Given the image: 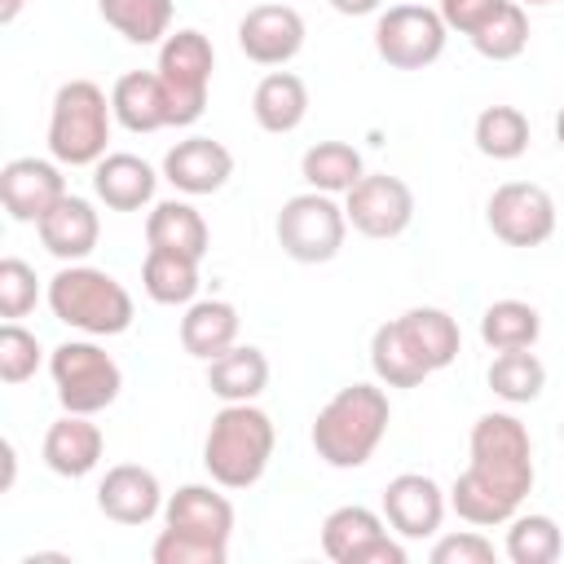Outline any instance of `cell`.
I'll return each mask as SVG.
<instances>
[{
  "instance_id": "obj_25",
  "label": "cell",
  "mask_w": 564,
  "mask_h": 564,
  "mask_svg": "<svg viewBox=\"0 0 564 564\" xmlns=\"http://www.w3.org/2000/svg\"><path fill=\"white\" fill-rule=\"evenodd\" d=\"M251 115L273 137L295 132L308 119V84L295 70H269L251 93Z\"/></svg>"
},
{
  "instance_id": "obj_44",
  "label": "cell",
  "mask_w": 564,
  "mask_h": 564,
  "mask_svg": "<svg viewBox=\"0 0 564 564\" xmlns=\"http://www.w3.org/2000/svg\"><path fill=\"white\" fill-rule=\"evenodd\" d=\"M26 9V0H0V22H13Z\"/></svg>"
},
{
  "instance_id": "obj_43",
  "label": "cell",
  "mask_w": 564,
  "mask_h": 564,
  "mask_svg": "<svg viewBox=\"0 0 564 564\" xmlns=\"http://www.w3.org/2000/svg\"><path fill=\"white\" fill-rule=\"evenodd\" d=\"M0 449H4V480H0V489L9 494L13 489V476H18V449H13V441H4Z\"/></svg>"
},
{
  "instance_id": "obj_29",
  "label": "cell",
  "mask_w": 564,
  "mask_h": 564,
  "mask_svg": "<svg viewBox=\"0 0 564 564\" xmlns=\"http://www.w3.org/2000/svg\"><path fill=\"white\" fill-rule=\"evenodd\" d=\"M300 176H304L308 189L348 194L366 176V163H361V150L348 145V141H317L300 154Z\"/></svg>"
},
{
  "instance_id": "obj_21",
  "label": "cell",
  "mask_w": 564,
  "mask_h": 564,
  "mask_svg": "<svg viewBox=\"0 0 564 564\" xmlns=\"http://www.w3.org/2000/svg\"><path fill=\"white\" fill-rule=\"evenodd\" d=\"M154 185L159 172L128 150H110L106 159L93 163V194L110 207V212H141L154 203Z\"/></svg>"
},
{
  "instance_id": "obj_22",
  "label": "cell",
  "mask_w": 564,
  "mask_h": 564,
  "mask_svg": "<svg viewBox=\"0 0 564 564\" xmlns=\"http://www.w3.org/2000/svg\"><path fill=\"white\" fill-rule=\"evenodd\" d=\"M110 110H115L119 128L141 132V137L159 132V128H172V106H167L159 70H123L110 88Z\"/></svg>"
},
{
  "instance_id": "obj_37",
  "label": "cell",
  "mask_w": 564,
  "mask_h": 564,
  "mask_svg": "<svg viewBox=\"0 0 564 564\" xmlns=\"http://www.w3.org/2000/svg\"><path fill=\"white\" fill-rule=\"evenodd\" d=\"M44 366V348L35 339V330H26L22 322H4L0 326V379L9 388L35 379V370Z\"/></svg>"
},
{
  "instance_id": "obj_28",
  "label": "cell",
  "mask_w": 564,
  "mask_h": 564,
  "mask_svg": "<svg viewBox=\"0 0 564 564\" xmlns=\"http://www.w3.org/2000/svg\"><path fill=\"white\" fill-rule=\"evenodd\" d=\"M141 286L154 304L163 308H185L198 300V260L167 251V247H150L145 264H141Z\"/></svg>"
},
{
  "instance_id": "obj_23",
  "label": "cell",
  "mask_w": 564,
  "mask_h": 564,
  "mask_svg": "<svg viewBox=\"0 0 564 564\" xmlns=\"http://www.w3.org/2000/svg\"><path fill=\"white\" fill-rule=\"evenodd\" d=\"M238 330H242V317L229 300H194L185 304V317H181V348L198 361H212L238 344Z\"/></svg>"
},
{
  "instance_id": "obj_10",
  "label": "cell",
  "mask_w": 564,
  "mask_h": 564,
  "mask_svg": "<svg viewBox=\"0 0 564 564\" xmlns=\"http://www.w3.org/2000/svg\"><path fill=\"white\" fill-rule=\"evenodd\" d=\"M322 551L335 564H405V538L361 502H344L322 520Z\"/></svg>"
},
{
  "instance_id": "obj_11",
  "label": "cell",
  "mask_w": 564,
  "mask_h": 564,
  "mask_svg": "<svg viewBox=\"0 0 564 564\" xmlns=\"http://www.w3.org/2000/svg\"><path fill=\"white\" fill-rule=\"evenodd\" d=\"M485 225L507 247H542L555 234V198L538 181H502L485 203Z\"/></svg>"
},
{
  "instance_id": "obj_9",
  "label": "cell",
  "mask_w": 564,
  "mask_h": 564,
  "mask_svg": "<svg viewBox=\"0 0 564 564\" xmlns=\"http://www.w3.org/2000/svg\"><path fill=\"white\" fill-rule=\"evenodd\" d=\"M445 40H449V26L423 0L379 9V18H375V53L392 70H423V66L441 62Z\"/></svg>"
},
{
  "instance_id": "obj_36",
  "label": "cell",
  "mask_w": 564,
  "mask_h": 564,
  "mask_svg": "<svg viewBox=\"0 0 564 564\" xmlns=\"http://www.w3.org/2000/svg\"><path fill=\"white\" fill-rule=\"evenodd\" d=\"M471 48L485 57V62H516L524 48H529V13L520 0H507L476 35H471Z\"/></svg>"
},
{
  "instance_id": "obj_39",
  "label": "cell",
  "mask_w": 564,
  "mask_h": 564,
  "mask_svg": "<svg viewBox=\"0 0 564 564\" xmlns=\"http://www.w3.org/2000/svg\"><path fill=\"white\" fill-rule=\"evenodd\" d=\"M150 560L154 564H225L229 560V546H212V542L185 538L176 529H159V538L150 546Z\"/></svg>"
},
{
  "instance_id": "obj_15",
  "label": "cell",
  "mask_w": 564,
  "mask_h": 564,
  "mask_svg": "<svg viewBox=\"0 0 564 564\" xmlns=\"http://www.w3.org/2000/svg\"><path fill=\"white\" fill-rule=\"evenodd\" d=\"M304 18L295 4L286 0H269L247 9V18L238 22V48L247 53V62L256 66H286L291 57H300L304 48Z\"/></svg>"
},
{
  "instance_id": "obj_31",
  "label": "cell",
  "mask_w": 564,
  "mask_h": 564,
  "mask_svg": "<svg viewBox=\"0 0 564 564\" xmlns=\"http://www.w3.org/2000/svg\"><path fill=\"white\" fill-rule=\"evenodd\" d=\"M370 370H375V379L383 388H419L432 375L423 366V357L410 348V339L401 335L397 317L375 326V335H370Z\"/></svg>"
},
{
  "instance_id": "obj_33",
  "label": "cell",
  "mask_w": 564,
  "mask_h": 564,
  "mask_svg": "<svg viewBox=\"0 0 564 564\" xmlns=\"http://www.w3.org/2000/svg\"><path fill=\"white\" fill-rule=\"evenodd\" d=\"M542 335V313L529 300H494L480 313V339L494 352H511V348H533Z\"/></svg>"
},
{
  "instance_id": "obj_34",
  "label": "cell",
  "mask_w": 564,
  "mask_h": 564,
  "mask_svg": "<svg viewBox=\"0 0 564 564\" xmlns=\"http://www.w3.org/2000/svg\"><path fill=\"white\" fill-rule=\"evenodd\" d=\"M489 392L498 397V401H507V405H529V401H538L542 397V388H546V366L538 361V352L533 348H511V352H498L494 361H489Z\"/></svg>"
},
{
  "instance_id": "obj_27",
  "label": "cell",
  "mask_w": 564,
  "mask_h": 564,
  "mask_svg": "<svg viewBox=\"0 0 564 564\" xmlns=\"http://www.w3.org/2000/svg\"><path fill=\"white\" fill-rule=\"evenodd\" d=\"M207 388L212 397H220V405L256 401L269 388V357L256 344H234L229 352L207 361Z\"/></svg>"
},
{
  "instance_id": "obj_40",
  "label": "cell",
  "mask_w": 564,
  "mask_h": 564,
  "mask_svg": "<svg viewBox=\"0 0 564 564\" xmlns=\"http://www.w3.org/2000/svg\"><path fill=\"white\" fill-rule=\"evenodd\" d=\"M494 542L471 524V529H458V533H445L432 542L427 560L432 564H494Z\"/></svg>"
},
{
  "instance_id": "obj_35",
  "label": "cell",
  "mask_w": 564,
  "mask_h": 564,
  "mask_svg": "<svg viewBox=\"0 0 564 564\" xmlns=\"http://www.w3.org/2000/svg\"><path fill=\"white\" fill-rule=\"evenodd\" d=\"M511 564H555L564 551V533L551 516L542 511H516L507 520V542H502Z\"/></svg>"
},
{
  "instance_id": "obj_46",
  "label": "cell",
  "mask_w": 564,
  "mask_h": 564,
  "mask_svg": "<svg viewBox=\"0 0 564 564\" xmlns=\"http://www.w3.org/2000/svg\"><path fill=\"white\" fill-rule=\"evenodd\" d=\"M520 4H551V0H520Z\"/></svg>"
},
{
  "instance_id": "obj_12",
  "label": "cell",
  "mask_w": 564,
  "mask_h": 564,
  "mask_svg": "<svg viewBox=\"0 0 564 564\" xmlns=\"http://www.w3.org/2000/svg\"><path fill=\"white\" fill-rule=\"evenodd\" d=\"M344 216L361 238L388 242L401 238L414 220V189L401 176L388 172H366L348 194H344Z\"/></svg>"
},
{
  "instance_id": "obj_32",
  "label": "cell",
  "mask_w": 564,
  "mask_h": 564,
  "mask_svg": "<svg viewBox=\"0 0 564 564\" xmlns=\"http://www.w3.org/2000/svg\"><path fill=\"white\" fill-rule=\"evenodd\" d=\"M471 141L485 159L511 163L529 150V115L520 106H485L471 123Z\"/></svg>"
},
{
  "instance_id": "obj_4",
  "label": "cell",
  "mask_w": 564,
  "mask_h": 564,
  "mask_svg": "<svg viewBox=\"0 0 564 564\" xmlns=\"http://www.w3.org/2000/svg\"><path fill=\"white\" fill-rule=\"evenodd\" d=\"M278 432L256 401H229L212 414L203 436V467L220 489H251L273 458Z\"/></svg>"
},
{
  "instance_id": "obj_16",
  "label": "cell",
  "mask_w": 564,
  "mask_h": 564,
  "mask_svg": "<svg viewBox=\"0 0 564 564\" xmlns=\"http://www.w3.org/2000/svg\"><path fill=\"white\" fill-rule=\"evenodd\" d=\"M234 502L220 494V485H181L176 494H167L163 502V529H176L185 538L212 542V546H229L234 538Z\"/></svg>"
},
{
  "instance_id": "obj_7",
  "label": "cell",
  "mask_w": 564,
  "mask_h": 564,
  "mask_svg": "<svg viewBox=\"0 0 564 564\" xmlns=\"http://www.w3.org/2000/svg\"><path fill=\"white\" fill-rule=\"evenodd\" d=\"M167 106H172V128H189L203 119L207 110V93H212V70H216V48L203 31L181 26L159 44V62H154Z\"/></svg>"
},
{
  "instance_id": "obj_26",
  "label": "cell",
  "mask_w": 564,
  "mask_h": 564,
  "mask_svg": "<svg viewBox=\"0 0 564 564\" xmlns=\"http://www.w3.org/2000/svg\"><path fill=\"white\" fill-rule=\"evenodd\" d=\"M145 242L203 260L207 247H212V229H207V220H203V212H198L194 203H185V198H163V203H154L150 216H145Z\"/></svg>"
},
{
  "instance_id": "obj_30",
  "label": "cell",
  "mask_w": 564,
  "mask_h": 564,
  "mask_svg": "<svg viewBox=\"0 0 564 564\" xmlns=\"http://www.w3.org/2000/svg\"><path fill=\"white\" fill-rule=\"evenodd\" d=\"M101 22L128 44H163L172 35V0H97Z\"/></svg>"
},
{
  "instance_id": "obj_42",
  "label": "cell",
  "mask_w": 564,
  "mask_h": 564,
  "mask_svg": "<svg viewBox=\"0 0 564 564\" xmlns=\"http://www.w3.org/2000/svg\"><path fill=\"white\" fill-rule=\"evenodd\" d=\"M335 13H344V18H366V13H379L383 9V0H326Z\"/></svg>"
},
{
  "instance_id": "obj_8",
  "label": "cell",
  "mask_w": 564,
  "mask_h": 564,
  "mask_svg": "<svg viewBox=\"0 0 564 564\" xmlns=\"http://www.w3.org/2000/svg\"><path fill=\"white\" fill-rule=\"evenodd\" d=\"M273 234H278V247H282L295 264H326V260H335V256L344 251L348 216H344V207L335 203V194L304 189V194H291V198L278 207Z\"/></svg>"
},
{
  "instance_id": "obj_20",
  "label": "cell",
  "mask_w": 564,
  "mask_h": 564,
  "mask_svg": "<svg viewBox=\"0 0 564 564\" xmlns=\"http://www.w3.org/2000/svg\"><path fill=\"white\" fill-rule=\"evenodd\" d=\"M35 234H40V247H44L53 260L79 264V260H88V256L97 251L101 220H97V207H93L88 198L66 194V198L35 225Z\"/></svg>"
},
{
  "instance_id": "obj_3",
  "label": "cell",
  "mask_w": 564,
  "mask_h": 564,
  "mask_svg": "<svg viewBox=\"0 0 564 564\" xmlns=\"http://www.w3.org/2000/svg\"><path fill=\"white\" fill-rule=\"evenodd\" d=\"M44 300H48V313L62 326H70L79 335H93V339L123 335L132 326V317H137V304H132L128 286L115 273H106V269H97L88 260L62 264L48 278Z\"/></svg>"
},
{
  "instance_id": "obj_38",
  "label": "cell",
  "mask_w": 564,
  "mask_h": 564,
  "mask_svg": "<svg viewBox=\"0 0 564 564\" xmlns=\"http://www.w3.org/2000/svg\"><path fill=\"white\" fill-rule=\"evenodd\" d=\"M35 304H40V278H35V269L26 260H18V256H4L0 260V317L4 322H18Z\"/></svg>"
},
{
  "instance_id": "obj_24",
  "label": "cell",
  "mask_w": 564,
  "mask_h": 564,
  "mask_svg": "<svg viewBox=\"0 0 564 564\" xmlns=\"http://www.w3.org/2000/svg\"><path fill=\"white\" fill-rule=\"evenodd\" d=\"M397 326H401V335L410 339V348L423 357V366H427L432 375L445 370V366H454L458 352H463V330H458V322H454L445 308H436V304H414V308H405V313L397 317Z\"/></svg>"
},
{
  "instance_id": "obj_45",
  "label": "cell",
  "mask_w": 564,
  "mask_h": 564,
  "mask_svg": "<svg viewBox=\"0 0 564 564\" xmlns=\"http://www.w3.org/2000/svg\"><path fill=\"white\" fill-rule=\"evenodd\" d=\"M555 141L564 145V106H560V115H555Z\"/></svg>"
},
{
  "instance_id": "obj_1",
  "label": "cell",
  "mask_w": 564,
  "mask_h": 564,
  "mask_svg": "<svg viewBox=\"0 0 564 564\" xmlns=\"http://www.w3.org/2000/svg\"><path fill=\"white\" fill-rule=\"evenodd\" d=\"M538 480L533 436L511 410H489L471 423L467 467L449 485V511L463 524L498 529L507 524Z\"/></svg>"
},
{
  "instance_id": "obj_19",
  "label": "cell",
  "mask_w": 564,
  "mask_h": 564,
  "mask_svg": "<svg viewBox=\"0 0 564 564\" xmlns=\"http://www.w3.org/2000/svg\"><path fill=\"white\" fill-rule=\"evenodd\" d=\"M101 454H106V436L93 423V414H70V410H62V419L48 423L44 445H40L44 467L53 476H66V480H79V476L97 471Z\"/></svg>"
},
{
  "instance_id": "obj_5",
  "label": "cell",
  "mask_w": 564,
  "mask_h": 564,
  "mask_svg": "<svg viewBox=\"0 0 564 564\" xmlns=\"http://www.w3.org/2000/svg\"><path fill=\"white\" fill-rule=\"evenodd\" d=\"M110 128H115V110L101 84L93 79H66L53 93V110H48V154L62 167H93L97 159H106L110 150Z\"/></svg>"
},
{
  "instance_id": "obj_41",
  "label": "cell",
  "mask_w": 564,
  "mask_h": 564,
  "mask_svg": "<svg viewBox=\"0 0 564 564\" xmlns=\"http://www.w3.org/2000/svg\"><path fill=\"white\" fill-rule=\"evenodd\" d=\"M507 0H441L436 4V13H441V22L449 26V31H458V35H476L498 9H502Z\"/></svg>"
},
{
  "instance_id": "obj_6",
  "label": "cell",
  "mask_w": 564,
  "mask_h": 564,
  "mask_svg": "<svg viewBox=\"0 0 564 564\" xmlns=\"http://www.w3.org/2000/svg\"><path fill=\"white\" fill-rule=\"evenodd\" d=\"M48 375H53L62 410H70V414H101L106 405L119 401V388H123L119 361L93 335L57 344L48 352Z\"/></svg>"
},
{
  "instance_id": "obj_14",
  "label": "cell",
  "mask_w": 564,
  "mask_h": 564,
  "mask_svg": "<svg viewBox=\"0 0 564 564\" xmlns=\"http://www.w3.org/2000/svg\"><path fill=\"white\" fill-rule=\"evenodd\" d=\"M445 511H449V494L423 471H401L383 485V520L405 542L436 538L445 524Z\"/></svg>"
},
{
  "instance_id": "obj_2",
  "label": "cell",
  "mask_w": 564,
  "mask_h": 564,
  "mask_svg": "<svg viewBox=\"0 0 564 564\" xmlns=\"http://www.w3.org/2000/svg\"><path fill=\"white\" fill-rule=\"evenodd\" d=\"M392 423V401L379 383H348L339 388L313 419V449L326 467L335 471H352L366 467L379 449V441L388 436Z\"/></svg>"
},
{
  "instance_id": "obj_18",
  "label": "cell",
  "mask_w": 564,
  "mask_h": 564,
  "mask_svg": "<svg viewBox=\"0 0 564 564\" xmlns=\"http://www.w3.org/2000/svg\"><path fill=\"white\" fill-rule=\"evenodd\" d=\"M163 502L167 498L159 476L141 463H115L97 485V511L115 524H150L154 516H163Z\"/></svg>"
},
{
  "instance_id": "obj_17",
  "label": "cell",
  "mask_w": 564,
  "mask_h": 564,
  "mask_svg": "<svg viewBox=\"0 0 564 564\" xmlns=\"http://www.w3.org/2000/svg\"><path fill=\"white\" fill-rule=\"evenodd\" d=\"M234 176V154L225 141H212V137H185L176 141L167 154H163V181L185 194V198H203V194H216L225 189Z\"/></svg>"
},
{
  "instance_id": "obj_13",
  "label": "cell",
  "mask_w": 564,
  "mask_h": 564,
  "mask_svg": "<svg viewBox=\"0 0 564 564\" xmlns=\"http://www.w3.org/2000/svg\"><path fill=\"white\" fill-rule=\"evenodd\" d=\"M66 194L70 189H66L57 159L22 154V159H9L0 167V203H4L9 220H18V225H40Z\"/></svg>"
}]
</instances>
